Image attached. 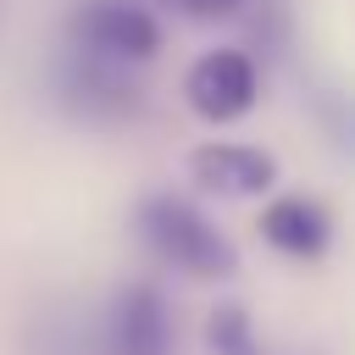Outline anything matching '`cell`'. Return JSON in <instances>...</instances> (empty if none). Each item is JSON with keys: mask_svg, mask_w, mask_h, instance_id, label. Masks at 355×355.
Returning a JSON list of instances; mask_svg holds the SVG:
<instances>
[{"mask_svg": "<svg viewBox=\"0 0 355 355\" xmlns=\"http://www.w3.org/2000/svg\"><path fill=\"white\" fill-rule=\"evenodd\" d=\"M139 233L150 239V250L166 266H178L189 277H227L233 272V244L178 194H150L139 205Z\"/></svg>", "mask_w": 355, "mask_h": 355, "instance_id": "1", "label": "cell"}, {"mask_svg": "<svg viewBox=\"0 0 355 355\" xmlns=\"http://www.w3.org/2000/svg\"><path fill=\"white\" fill-rule=\"evenodd\" d=\"M72 28L89 50L116 55V61H150L161 50V22L139 0H83Z\"/></svg>", "mask_w": 355, "mask_h": 355, "instance_id": "2", "label": "cell"}, {"mask_svg": "<svg viewBox=\"0 0 355 355\" xmlns=\"http://www.w3.org/2000/svg\"><path fill=\"white\" fill-rule=\"evenodd\" d=\"M189 105L205 116V122H233L255 105V61L244 50H205L194 67H189Z\"/></svg>", "mask_w": 355, "mask_h": 355, "instance_id": "3", "label": "cell"}, {"mask_svg": "<svg viewBox=\"0 0 355 355\" xmlns=\"http://www.w3.org/2000/svg\"><path fill=\"white\" fill-rule=\"evenodd\" d=\"M194 178L216 194H266L272 178H277V161L255 144H233V139H216V144H200L189 155Z\"/></svg>", "mask_w": 355, "mask_h": 355, "instance_id": "4", "label": "cell"}, {"mask_svg": "<svg viewBox=\"0 0 355 355\" xmlns=\"http://www.w3.org/2000/svg\"><path fill=\"white\" fill-rule=\"evenodd\" d=\"M261 239H266L277 255H288V261H316V255L327 250V239H333L327 205H316V200H305V194H283V200L266 205Z\"/></svg>", "mask_w": 355, "mask_h": 355, "instance_id": "5", "label": "cell"}, {"mask_svg": "<svg viewBox=\"0 0 355 355\" xmlns=\"http://www.w3.org/2000/svg\"><path fill=\"white\" fill-rule=\"evenodd\" d=\"M166 338H172L166 300L150 283L122 288L116 311H111V344H116V355H166Z\"/></svg>", "mask_w": 355, "mask_h": 355, "instance_id": "6", "label": "cell"}, {"mask_svg": "<svg viewBox=\"0 0 355 355\" xmlns=\"http://www.w3.org/2000/svg\"><path fill=\"white\" fill-rule=\"evenodd\" d=\"M211 349H216V355H261L244 305H222V311L211 316Z\"/></svg>", "mask_w": 355, "mask_h": 355, "instance_id": "7", "label": "cell"}, {"mask_svg": "<svg viewBox=\"0 0 355 355\" xmlns=\"http://www.w3.org/2000/svg\"><path fill=\"white\" fill-rule=\"evenodd\" d=\"M166 6L183 11V17H194V22H222V17H239L244 0H166Z\"/></svg>", "mask_w": 355, "mask_h": 355, "instance_id": "8", "label": "cell"}]
</instances>
